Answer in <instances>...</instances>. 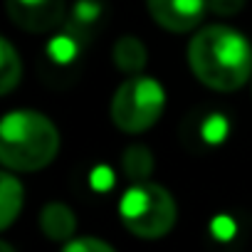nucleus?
I'll return each mask as SVG.
<instances>
[{
    "mask_svg": "<svg viewBox=\"0 0 252 252\" xmlns=\"http://www.w3.org/2000/svg\"><path fill=\"white\" fill-rule=\"evenodd\" d=\"M23 203H25L23 183L10 171H5L0 176V230H8L18 220Z\"/></svg>",
    "mask_w": 252,
    "mask_h": 252,
    "instance_id": "obj_9",
    "label": "nucleus"
},
{
    "mask_svg": "<svg viewBox=\"0 0 252 252\" xmlns=\"http://www.w3.org/2000/svg\"><path fill=\"white\" fill-rule=\"evenodd\" d=\"M40 227H42V232L50 240H55V242H69L72 235H74V230H77L74 210L67 203L52 200L40 213Z\"/></svg>",
    "mask_w": 252,
    "mask_h": 252,
    "instance_id": "obj_7",
    "label": "nucleus"
},
{
    "mask_svg": "<svg viewBox=\"0 0 252 252\" xmlns=\"http://www.w3.org/2000/svg\"><path fill=\"white\" fill-rule=\"evenodd\" d=\"M245 3L247 0H208V10L215 15L230 18V15H237L245 8Z\"/></svg>",
    "mask_w": 252,
    "mask_h": 252,
    "instance_id": "obj_16",
    "label": "nucleus"
},
{
    "mask_svg": "<svg viewBox=\"0 0 252 252\" xmlns=\"http://www.w3.org/2000/svg\"><path fill=\"white\" fill-rule=\"evenodd\" d=\"M92 183H94V188H99V190H106V188L114 183V176H111V171H109L106 166H99V168L94 171V178H92Z\"/></svg>",
    "mask_w": 252,
    "mask_h": 252,
    "instance_id": "obj_18",
    "label": "nucleus"
},
{
    "mask_svg": "<svg viewBox=\"0 0 252 252\" xmlns=\"http://www.w3.org/2000/svg\"><path fill=\"white\" fill-rule=\"evenodd\" d=\"M77 55H79V42L74 40L72 32L57 35L47 42V57L55 64H69V62L77 60Z\"/></svg>",
    "mask_w": 252,
    "mask_h": 252,
    "instance_id": "obj_12",
    "label": "nucleus"
},
{
    "mask_svg": "<svg viewBox=\"0 0 252 252\" xmlns=\"http://www.w3.org/2000/svg\"><path fill=\"white\" fill-rule=\"evenodd\" d=\"M119 218L131 235L141 240H158L173 230L178 220V205L168 188L141 181L124 190L119 200Z\"/></svg>",
    "mask_w": 252,
    "mask_h": 252,
    "instance_id": "obj_3",
    "label": "nucleus"
},
{
    "mask_svg": "<svg viewBox=\"0 0 252 252\" xmlns=\"http://www.w3.org/2000/svg\"><path fill=\"white\" fill-rule=\"evenodd\" d=\"M146 8L154 23L163 30L190 32L203 23L208 13V0H146Z\"/></svg>",
    "mask_w": 252,
    "mask_h": 252,
    "instance_id": "obj_6",
    "label": "nucleus"
},
{
    "mask_svg": "<svg viewBox=\"0 0 252 252\" xmlns=\"http://www.w3.org/2000/svg\"><path fill=\"white\" fill-rule=\"evenodd\" d=\"M193 77L213 92H237L252 82V45L230 25H205L188 42Z\"/></svg>",
    "mask_w": 252,
    "mask_h": 252,
    "instance_id": "obj_1",
    "label": "nucleus"
},
{
    "mask_svg": "<svg viewBox=\"0 0 252 252\" xmlns=\"http://www.w3.org/2000/svg\"><path fill=\"white\" fill-rule=\"evenodd\" d=\"M5 10L13 25L25 32L40 35L55 30L64 20L67 3L64 0H5Z\"/></svg>",
    "mask_w": 252,
    "mask_h": 252,
    "instance_id": "obj_5",
    "label": "nucleus"
},
{
    "mask_svg": "<svg viewBox=\"0 0 252 252\" xmlns=\"http://www.w3.org/2000/svg\"><path fill=\"white\" fill-rule=\"evenodd\" d=\"M101 0H77L72 8V18L79 28H89L101 18Z\"/></svg>",
    "mask_w": 252,
    "mask_h": 252,
    "instance_id": "obj_14",
    "label": "nucleus"
},
{
    "mask_svg": "<svg viewBox=\"0 0 252 252\" xmlns=\"http://www.w3.org/2000/svg\"><path fill=\"white\" fill-rule=\"evenodd\" d=\"M0 252H15V247L8 240H3V242H0Z\"/></svg>",
    "mask_w": 252,
    "mask_h": 252,
    "instance_id": "obj_19",
    "label": "nucleus"
},
{
    "mask_svg": "<svg viewBox=\"0 0 252 252\" xmlns=\"http://www.w3.org/2000/svg\"><path fill=\"white\" fill-rule=\"evenodd\" d=\"M60 154L57 126L40 111L15 109L0 121V161L8 171L35 173Z\"/></svg>",
    "mask_w": 252,
    "mask_h": 252,
    "instance_id": "obj_2",
    "label": "nucleus"
},
{
    "mask_svg": "<svg viewBox=\"0 0 252 252\" xmlns=\"http://www.w3.org/2000/svg\"><path fill=\"white\" fill-rule=\"evenodd\" d=\"M62 252H116L106 240H99V237H72Z\"/></svg>",
    "mask_w": 252,
    "mask_h": 252,
    "instance_id": "obj_15",
    "label": "nucleus"
},
{
    "mask_svg": "<svg viewBox=\"0 0 252 252\" xmlns=\"http://www.w3.org/2000/svg\"><path fill=\"white\" fill-rule=\"evenodd\" d=\"M23 79V62L8 37H0V94L8 96Z\"/></svg>",
    "mask_w": 252,
    "mask_h": 252,
    "instance_id": "obj_10",
    "label": "nucleus"
},
{
    "mask_svg": "<svg viewBox=\"0 0 252 252\" xmlns=\"http://www.w3.org/2000/svg\"><path fill=\"white\" fill-rule=\"evenodd\" d=\"M230 134V124L222 114H208L203 121H200V139L210 146H218L227 139Z\"/></svg>",
    "mask_w": 252,
    "mask_h": 252,
    "instance_id": "obj_13",
    "label": "nucleus"
},
{
    "mask_svg": "<svg viewBox=\"0 0 252 252\" xmlns=\"http://www.w3.org/2000/svg\"><path fill=\"white\" fill-rule=\"evenodd\" d=\"M166 89L149 74H131L124 79L111 96V121L124 134H141L163 116Z\"/></svg>",
    "mask_w": 252,
    "mask_h": 252,
    "instance_id": "obj_4",
    "label": "nucleus"
},
{
    "mask_svg": "<svg viewBox=\"0 0 252 252\" xmlns=\"http://www.w3.org/2000/svg\"><path fill=\"white\" fill-rule=\"evenodd\" d=\"M213 232H215V237H220V240H227V237L235 232V227H232V220H230L227 215H220V218H215V220H213Z\"/></svg>",
    "mask_w": 252,
    "mask_h": 252,
    "instance_id": "obj_17",
    "label": "nucleus"
},
{
    "mask_svg": "<svg viewBox=\"0 0 252 252\" xmlns=\"http://www.w3.org/2000/svg\"><path fill=\"white\" fill-rule=\"evenodd\" d=\"M121 171L131 183L149 181V176L154 173V154H151V149H146L144 144L129 146L124 151V156H121Z\"/></svg>",
    "mask_w": 252,
    "mask_h": 252,
    "instance_id": "obj_11",
    "label": "nucleus"
},
{
    "mask_svg": "<svg viewBox=\"0 0 252 252\" xmlns=\"http://www.w3.org/2000/svg\"><path fill=\"white\" fill-rule=\"evenodd\" d=\"M111 57H114V64L124 72V74H141V69L146 67L149 62V50L146 45L134 37V35H124L114 42L111 47Z\"/></svg>",
    "mask_w": 252,
    "mask_h": 252,
    "instance_id": "obj_8",
    "label": "nucleus"
}]
</instances>
